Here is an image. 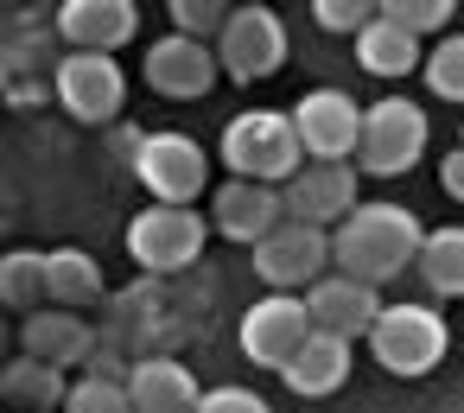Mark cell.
Returning a JSON list of instances; mask_svg holds the SVG:
<instances>
[{
  "label": "cell",
  "mask_w": 464,
  "mask_h": 413,
  "mask_svg": "<svg viewBox=\"0 0 464 413\" xmlns=\"http://www.w3.org/2000/svg\"><path fill=\"white\" fill-rule=\"evenodd\" d=\"M420 248H426V229L407 204H356L337 229H331V255H337V274L350 280H394L407 267H420Z\"/></svg>",
  "instance_id": "6da1fadb"
},
{
  "label": "cell",
  "mask_w": 464,
  "mask_h": 413,
  "mask_svg": "<svg viewBox=\"0 0 464 413\" xmlns=\"http://www.w3.org/2000/svg\"><path fill=\"white\" fill-rule=\"evenodd\" d=\"M223 166L248 185H293L305 172V147H299V128L293 115L280 109H248L223 128Z\"/></svg>",
  "instance_id": "7a4b0ae2"
},
{
  "label": "cell",
  "mask_w": 464,
  "mask_h": 413,
  "mask_svg": "<svg viewBox=\"0 0 464 413\" xmlns=\"http://www.w3.org/2000/svg\"><path fill=\"white\" fill-rule=\"evenodd\" d=\"M445 350H451V331H445V318H439L432 305H420V299L388 305L382 324L369 331V356H375L388 375H401V381L432 375V369L445 362Z\"/></svg>",
  "instance_id": "3957f363"
},
{
  "label": "cell",
  "mask_w": 464,
  "mask_h": 413,
  "mask_svg": "<svg viewBox=\"0 0 464 413\" xmlns=\"http://www.w3.org/2000/svg\"><path fill=\"white\" fill-rule=\"evenodd\" d=\"M426 153V109L407 102V96H382L369 115H362V147H356V172H375V178H401L413 172Z\"/></svg>",
  "instance_id": "277c9868"
},
{
  "label": "cell",
  "mask_w": 464,
  "mask_h": 413,
  "mask_svg": "<svg viewBox=\"0 0 464 413\" xmlns=\"http://www.w3.org/2000/svg\"><path fill=\"white\" fill-rule=\"evenodd\" d=\"M337 255H331V229H312V223H280L261 248H255V274L267 280V293H312L318 280H331Z\"/></svg>",
  "instance_id": "5b68a950"
},
{
  "label": "cell",
  "mask_w": 464,
  "mask_h": 413,
  "mask_svg": "<svg viewBox=\"0 0 464 413\" xmlns=\"http://www.w3.org/2000/svg\"><path fill=\"white\" fill-rule=\"evenodd\" d=\"M134 178L153 191V204H185L191 210V197L210 185V159H204V147L191 140V134H140L134 140Z\"/></svg>",
  "instance_id": "8992f818"
},
{
  "label": "cell",
  "mask_w": 464,
  "mask_h": 413,
  "mask_svg": "<svg viewBox=\"0 0 464 413\" xmlns=\"http://www.w3.org/2000/svg\"><path fill=\"white\" fill-rule=\"evenodd\" d=\"M204 235H210V223L198 210H185V204H147L140 216H128V255L147 274L191 267L204 255Z\"/></svg>",
  "instance_id": "52a82bcc"
},
{
  "label": "cell",
  "mask_w": 464,
  "mask_h": 413,
  "mask_svg": "<svg viewBox=\"0 0 464 413\" xmlns=\"http://www.w3.org/2000/svg\"><path fill=\"white\" fill-rule=\"evenodd\" d=\"M217 64L236 77V83H261L286 64V26L274 7H261V0H248V7L229 14L223 39H217Z\"/></svg>",
  "instance_id": "ba28073f"
},
{
  "label": "cell",
  "mask_w": 464,
  "mask_h": 413,
  "mask_svg": "<svg viewBox=\"0 0 464 413\" xmlns=\"http://www.w3.org/2000/svg\"><path fill=\"white\" fill-rule=\"evenodd\" d=\"M52 96H58L77 121L102 128V121L121 115V102H128V77H121V64L102 58V52H64L58 71H52Z\"/></svg>",
  "instance_id": "9c48e42d"
},
{
  "label": "cell",
  "mask_w": 464,
  "mask_h": 413,
  "mask_svg": "<svg viewBox=\"0 0 464 413\" xmlns=\"http://www.w3.org/2000/svg\"><path fill=\"white\" fill-rule=\"evenodd\" d=\"M362 115H369V109H356L343 90H305V96L293 102V128H299L305 159H318V166H350V153L362 147Z\"/></svg>",
  "instance_id": "30bf717a"
},
{
  "label": "cell",
  "mask_w": 464,
  "mask_h": 413,
  "mask_svg": "<svg viewBox=\"0 0 464 413\" xmlns=\"http://www.w3.org/2000/svg\"><path fill=\"white\" fill-rule=\"evenodd\" d=\"M312 337V312L299 293H267L242 312V356L261 369H286Z\"/></svg>",
  "instance_id": "8fae6325"
},
{
  "label": "cell",
  "mask_w": 464,
  "mask_h": 413,
  "mask_svg": "<svg viewBox=\"0 0 464 413\" xmlns=\"http://www.w3.org/2000/svg\"><path fill=\"white\" fill-rule=\"evenodd\" d=\"M147 83L160 90V96H179V102H198V96H210V83L223 77V64H217V52L204 45V39H185V33H166L160 45H147Z\"/></svg>",
  "instance_id": "7c38bea8"
},
{
  "label": "cell",
  "mask_w": 464,
  "mask_h": 413,
  "mask_svg": "<svg viewBox=\"0 0 464 413\" xmlns=\"http://www.w3.org/2000/svg\"><path fill=\"white\" fill-rule=\"evenodd\" d=\"M356 166H318V159H305V172L280 191L286 197V216L293 223H312V229H331V223H343L362 197H356Z\"/></svg>",
  "instance_id": "4fadbf2b"
},
{
  "label": "cell",
  "mask_w": 464,
  "mask_h": 413,
  "mask_svg": "<svg viewBox=\"0 0 464 413\" xmlns=\"http://www.w3.org/2000/svg\"><path fill=\"white\" fill-rule=\"evenodd\" d=\"M305 312H312V331H331V337H343V343H356V337H369L375 324H382V299H375V286L369 280H350V274H331V280H318L312 293H305Z\"/></svg>",
  "instance_id": "5bb4252c"
},
{
  "label": "cell",
  "mask_w": 464,
  "mask_h": 413,
  "mask_svg": "<svg viewBox=\"0 0 464 413\" xmlns=\"http://www.w3.org/2000/svg\"><path fill=\"white\" fill-rule=\"evenodd\" d=\"M280 223H286V197H280L274 185L229 178V185L217 191V204H210V229L229 235V242H248V248H261Z\"/></svg>",
  "instance_id": "9a60e30c"
},
{
  "label": "cell",
  "mask_w": 464,
  "mask_h": 413,
  "mask_svg": "<svg viewBox=\"0 0 464 413\" xmlns=\"http://www.w3.org/2000/svg\"><path fill=\"white\" fill-rule=\"evenodd\" d=\"M140 26V7L134 0H64L58 7V33L71 52H102L115 58V45H128Z\"/></svg>",
  "instance_id": "2e32d148"
},
{
  "label": "cell",
  "mask_w": 464,
  "mask_h": 413,
  "mask_svg": "<svg viewBox=\"0 0 464 413\" xmlns=\"http://www.w3.org/2000/svg\"><path fill=\"white\" fill-rule=\"evenodd\" d=\"M128 394H134V413H198L204 407V388H198V375L179 356L134 362L128 369Z\"/></svg>",
  "instance_id": "e0dca14e"
},
{
  "label": "cell",
  "mask_w": 464,
  "mask_h": 413,
  "mask_svg": "<svg viewBox=\"0 0 464 413\" xmlns=\"http://www.w3.org/2000/svg\"><path fill=\"white\" fill-rule=\"evenodd\" d=\"M280 381H286L299 400H324V394H337V388L350 381V343L331 337V331H312L305 350L280 369Z\"/></svg>",
  "instance_id": "ac0fdd59"
},
{
  "label": "cell",
  "mask_w": 464,
  "mask_h": 413,
  "mask_svg": "<svg viewBox=\"0 0 464 413\" xmlns=\"http://www.w3.org/2000/svg\"><path fill=\"white\" fill-rule=\"evenodd\" d=\"M356 64H362L369 77H413V71H426V64H420V39L401 33V26L382 20V14L356 33Z\"/></svg>",
  "instance_id": "d6986e66"
},
{
  "label": "cell",
  "mask_w": 464,
  "mask_h": 413,
  "mask_svg": "<svg viewBox=\"0 0 464 413\" xmlns=\"http://www.w3.org/2000/svg\"><path fill=\"white\" fill-rule=\"evenodd\" d=\"M20 343H26V356L64 369V362L90 356V324H77V312H33L20 324Z\"/></svg>",
  "instance_id": "ffe728a7"
},
{
  "label": "cell",
  "mask_w": 464,
  "mask_h": 413,
  "mask_svg": "<svg viewBox=\"0 0 464 413\" xmlns=\"http://www.w3.org/2000/svg\"><path fill=\"white\" fill-rule=\"evenodd\" d=\"M0 394H7L20 413H64V394H71V381L52 369V362H39V356H14L7 362V375H0Z\"/></svg>",
  "instance_id": "44dd1931"
},
{
  "label": "cell",
  "mask_w": 464,
  "mask_h": 413,
  "mask_svg": "<svg viewBox=\"0 0 464 413\" xmlns=\"http://www.w3.org/2000/svg\"><path fill=\"white\" fill-rule=\"evenodd\" d=\"M45 293L58 299V312L96 305V299H102V267H96L83 248H52V255H45Z\"/></svg>",
  "instance_id": "7402d4cb"
},
{
  "label": "cell",
  "mask_w": 464,
  "mask_h": 413,
  "mask_svg": "<svg viewBox=\"0 0 464 413\" xmlns=\"http://www.w3.org/2000/svg\"><path fill=\"white\" fill-rule=\"evenodd\" d=\"M420 280H426L439 299H464V223L426 229V248H420Z\"/></svg>",
  "instance_id": "603a6c76"
},
{
  "label": "cell",
  "mask_w": 464,
  "mask_h": 413,
  "mask_svg": "<svg viewBox=\"0 0 464 413\" xmlns=\"http://www.w3.org/2000/svg\"><path fill=\"white\" fill-rule=\"evenodd\" d=\"M45 293V255L33 248H14L7 261H0V299H7L20 318H33V299Z\"/></svg>",
  "instance_id": "cb8c5ba5"
},
{
  "label": "cell",
  "mask_w": 464,
  "mask_h": 413,
  "mask_svg": "<svg viewBox=\"0 0 464 413\" xmlns=\"http://www.w3.org/2000/svg\"><path fill=\"white\" fill-rule=\"evenodd\" d=\"M426 90L439 96V102H464V33H445L439 45H432V58H426Z\"/></svg>",
  "instance_id": "d4e9b609"
},
{
  "label": "cell",
  "mask_w": 464,
  "mask_h": 413,
  "mask_svg": "<svg viewBox=\"0 0 464 413\" xmlns=\"http://www.w3.org/2000/svg\"><path fill=\"white\" fill-rule=\"evenodd\" d=\"M64 413H134V394L115 375H83V381H71Z\"/></svg>",
  "instance_id": "484cf974"
},
{
  "label": "cell",
  "mask_w": 464,
  "mask_h": 413,
  "mask_svg": "<svg viewBox=\"0 0 464 413\" xmlns=\"http://www.w3.org/2000/svg\"><path fill=\"white\" fill-rule=\"evenodd\" d=\"M375 14H382V20H394V26H401V33H413V39L445 33V26L458 20V7H451V0H382Z\"/></svg>",
  "instance_id": "4316f807"
},
{
  "label": "cell",
  "mask_w": 464,
  "mask_h": 413,
  "mask_svg": "<svg viewBox=\"0 0 464 413\" xmlns=\"http://www.w3.org/2000/svg\"><path fill=\"white\" fill-rule=\"evenodd\" d=\"M229 14H236V7H217V0H172V20H179V33H185V39H204V33H217V39H223Z\"/></svg>",
  "instance_id": "83f0119b"
},
{
  "label": "cell",
  "mask_w": 464,
  "mask_h": 413,
  "mask_svg": "<svg viewBox=\"0 0 464 413\" xmlns=\"http://www.w3.org/2000/svg\"><path fill=\"white\" fill-rule=\"evenodd\" d=\"M312 20H318L324 33H350V39H356V33L375 20V7H369V0H318Z\"/></svg>",
  "instance_id": "f1b7e54d"
},
{
  "label": "cell",
  "mask_w": 464,
  "mask_h": 413,
  "mask_svg": "<svg viewBox=\"0 0 464 413\" xmlns=\"http://www.w3.org/2000/svg\"><path fill=\"white\" fill-rule=\"evenodd\" d=\"M198 413H274L255 388H204V407Z\"/></svg>",
  "instance_id": "f546056e"
},
{
  "label": "cell",
  "mask_w": 464,
  "mask_h": 413,
  "mask_svg": "<svg viewBox=\"0 0 464 413\" xmlns=\"http://www.w3.org/2000/svg\"><path fill=\"white\" fill-rule=\"evenodd\" d=\"M439 185H445L451 204H464V147H451V153L439 159Z\"/></svg>",
  "instance_id": "4dcf8cb0"
},
{
  "label": "cell",
  "mask_w": 464,
  "mask_h": 413,
  "mask_svg": "<svg viewBox=\"0 0 464 413\" xmlns=\"http://www.w3.org/2000/svg\"><path fill=\"white\" fill-rule=\"evenodd\" d=\"M458 147H464V121H458Z\"/></svg>",
  "instance_id": "1f68e13d"
}]
</instances>
